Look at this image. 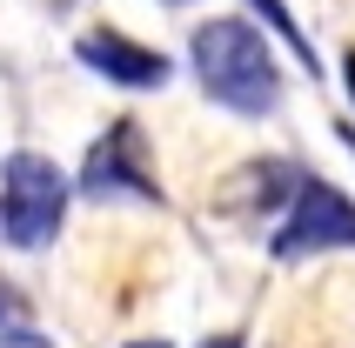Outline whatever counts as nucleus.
Wrapping results in <instances>:
<instances>
[{
  "label": "nucleus",
  "mask_w": 355,
  "mask_h": 348,
  "mask_svg": "<svg viewBox=\"0 0 355 348\" xmlns=\"http://www.w3.org/2000/svg\"><path fill=\"white\" fill-rule=\"evenodd\" d=\"M188 60H195L201 94L221 101L228 114H275L282 107L275 47H268V34H255L248 20H235V14L201 20L195 34H188Z\"/></svg>",
  "instance_id": "1"
},
{
  "label": "nucleus",
  "mask_w": 355,
  "mask_h": 348,
  "mask_svg": "<svg viewBox=\"0 0 355 348\" xmlns=\"http://www.w3.org/2000/svg\"><path fill=\"white\" fill-rule=\"evenodd\" d=\"M67 201H74L67 174L34 148H14L0 161V248H47Z\"/></svg>",
  "instance_id": "2"
},
{
  "label": "nucleus",
  "mask_w": 355,
  "mask_h": 348,
  "mask_svg": "<svg viewBox=\"0 0 355 348\" xmlns=\"http://www.w3.org/2000/svg\"><path fill=\"white\" fill-rule=\"evenodd\" d=\"M329 248H355V201L329 181H295V208L275 228L268 254L302 261V254H329Z\"/></svg>",
  "instance_id": "3"
},
{
  "label": "nucleus",
  "mask_w": 355,
  "mask_h": 348,
  "mask_svg": "<svg viewBox=\"0 0 355 348\" xmlns=\"http://www.w3.org/2000/svg\"><path fill=\"white\" fill-rule=\"evenodd\" d=\"M80 194H87V201H161L155 174H148V141H141L135 121L107 128V141L87 148V161H80Z\"/></svg>",
  "instance_id": "4"
},
{
  "label": "nucleus",
  "mask_w": 355,
  "mask_h": 348,
  "mask_svg": "<svg viewBox=\"0 0 355 348\" xmlns=\"http://www.w3.org/2000/svg\"><path fill=\"white\" fill-rule=\"evenodd\" d=\"M74 54H80V67H94L107 87H128V94H148V87H161V80H168V54L141 47L135 34H114V27L80 34Z\"/></svg>",
  "instance_id": "5"
},
{
  "label": "nucleus",
  "mask_w": 355,
  "mask_h": 348,
  "mask_svg": "<svg viewBox=\"0 0 355 348\" xmlns=\"http://www.w3.org/2000/svg\"><path fill=\"white\" fill-rule=\"evenodd\" d=\"M248 7H255V14L268 20L275 34H282V47H288V54H295L302 67L315 74V67H322V60H315V40H309V34H295V20H288V7H282V0H248Z\"/></svg>",
  "instance_id": "6"
},
{
  "label": "nucleus",
  "mask_w": 355,
  "mask_h": 348,
  "mask_svg": "<svg viewBox=\"0 0 355 348\" xmlns=\"http://www.w3.org/2000/svg\"><path fill=\"white\" fill-rule=\"evenodd\" d=\"M7 329H27V302H20L14 281H0V335Z\"/></svg>",
  "instance_id": "7"
},
{
  "label": "nucleus",
  "mask_w": 355,
  "mask_h": 348,
  "mask_svg": "<svg viewBox=\"0 0 355 348\" xmlns=\"http://www.w3.org/2000/svg\"><path fill=\"white\" fill-rule=\"evenodd\" d=\"M201 348H241V335H208Z\"/></svg>",
  "instance_id": "8"
},
{
  "label": "nucleus",
  "mask_w": 355,
  "mask_h": 348,
  "mask_svg": "<svg viewBox=\"0 0 355 348\" xmlns=\"http://www.w3.org/2000/svg\"><path fill=\"white\" fill-rule=\"evenodd\" d=\"M128 348H168V342H161V335H155V342H128Z\"/></svg>",
  "instance_id": "9"
},
{
  "label": "nucleus",
  "mask_w": 355,
  "mask_h": 348,
  "mask_svg": "<svg viewBox=\"0 0 355 348\" xmlns=\"http://www.w3.org/2000/svg\"><path fill=\"white\" fill-rule=\"evenodd\" d=\"M349 101H355V54H349Z\"/></svg>",
  "instance_id": "10"
}]
</instances>
